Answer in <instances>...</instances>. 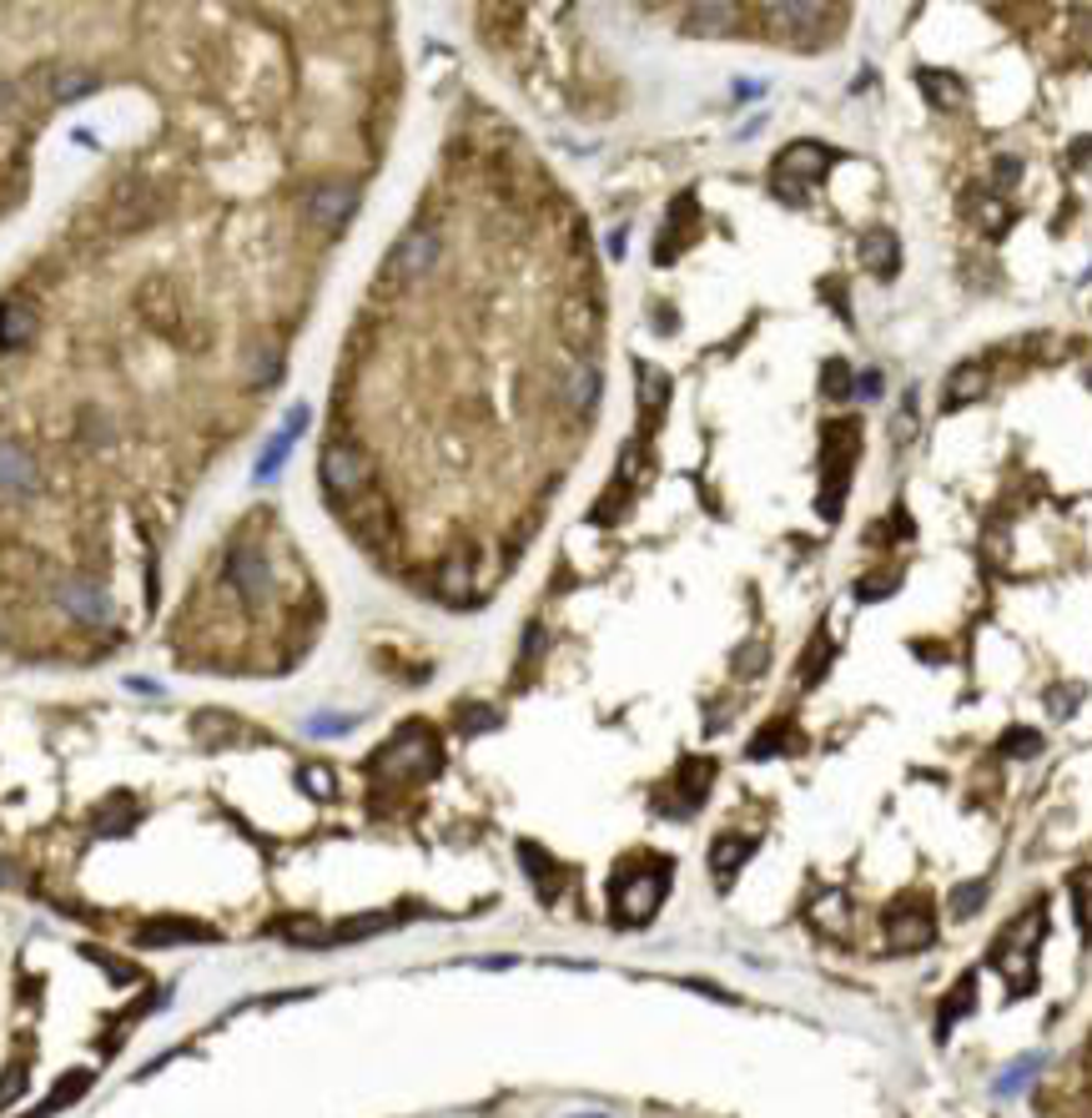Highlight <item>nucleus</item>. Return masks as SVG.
Segmentation results:
<instances>
[{
    "instance_id": "obj_1",
    "label": "nucleus",
    "mask_w": 1092,
    "mask_h": 1118,
    "mask_svg": "<svg viewBox=\"0 0 1092 1118\" xmlns=\"http://www.w3.org/2000/svg\"><path fill=\"white\" fill-rule=\"evenodd\" d=\"M856 448H861V428L856 424H831L821 439V463H825V489H821V520H836L846 499V484H851V463H856Z\"/></svg>"
},
{
    "instance_id": "obj_2",
    "label": "nucleus",
    "mask_w": 1092,
    "mask_h": 1118,
    "mask_svg": "<svg viewBox=\"0 0 1092 1118\" xmlns=\"http://www.w3.org/2000/svg\"><path fill=\"white\" fill-rule=\"evenodd\" d=\"M831 162H836V152H831V147H821V141H796V147H786V152L775 156V167H770V182H775V192L786 197V202H801L805 187H816Z\"/></svg>"
},
{
    "instance_id": "obj_3",
    "label": "nucleus",
    "mask_w": 1092,
    "mask_h": 1118,
    "mask_svg": "<svg viewBox=\"0 0 1092 1118\" xmlns=\"http://www.w3.org/2000/svg\"><path fill=\"white\" fill-rule=\"evenodd\" d=\"M378 772H383V776H403V781H413V776H433V772H439V746H433V735L423 731V726L403 731L393 746H383Z\"/></svg>"
},
{
    "instance_id": "obj_4",
    "label": "nucleus",
    "mask_w": 1092,
    "mask_h": 1118,
    "mask_svg": "<svg viewBox=\"0 0 1092 1118\" xmlns=\"http://www.w3.org/2000/svg\"><path fill=\"white\" fill-rule=\"evenodd\" d=\"M56 605L71 620H81V625H106V615H112V595L101 590L97 579H61Z\"/></svg>"
},
{
    "instance_id": "obj_5",
    "label": "nucleus",
    "mask_w": 1092,
    "mask_h": 1118,
    "mask_svg": "<svg viewBox=\"0 0 1092 1118\" xmlns=\"http://www.w3.org/2000/svg\"><path fill=\"white\" fill-rule=\"evenodd\" d=\"M323 484H327V494L332 499H347V494H358L368 484V459H363V448H353V444H332L323 454Z\"/></svg>"
},
{
    "instance_id": "obj_6",
    "label": "nucleus",
    "mask_w": 1092,
    "mask_h": 1118,
    "mask_svg": "<svg viewBox=\"0 0 1092 1118\" xmlns=\"http://www.w3.org/2000/svg\"><path fill=\"white\" fill-rule=\"evenodd\" d=\"M660 897H665V877H625L614 887V912L619 922H650Z\"/></svg>"
},
{
    "instance_id": "obj_7",
    "label": "nucleus",
    "mask_w": 1092,
    "mask_h": 1118,
    "mask_svg": "<svg viewBox=\"0 0 1092 1118\" xmlns=\"http://www.w3.org/2000/svg\"><path fill=\"white\" fill-rule=\"evenodd\" d=\"M886 937H891L897 952H921V947L937 937V917H932L926 907H891V917H886Z\"/></svg>"
},
{
    "instance_id": "obj_8",
    "label": "nucleus",
    "mask_w": 1092,
    "mask_h": 1118,
    "mask_svg": "<svg viewBox=\"0 0 1092 1118\" xmlns=\"http://www.w3.org/2000/svg\"><path fill=\"white\" fill-rule=\"evenodd\" d=\"M439 232H408L398 248H393V257H388V272L393 277H423V272H433V262H439Z\"/></svg>"
},
{
    "instance_id": "obj_9",
    "label": "nucleus",
    "mask_w": 1092,
    "mask_h": 1118,
    "mask_svg": "<svg viewBox=\"0 0 1092 1118\" xmlns=\"http://www.w3.org/2000/svg\"><path fill=\"white\" fill-rule=\"evenodd\" d=\"M36 338V308L25 298H5L0 303V353H20Z\"/></svg>"
},
{
    "instance_id": "obj_10",
    "label": "nucleus",
    "mask_w": 1092,
    "mask_h": 1118,
    "mask_svg": "<svg viewBox=\"0 0 1092 1118\" xmlns=\"http://www.w3.org/2000/svg\"><path fill=\"white\" fill-rule=\"evenodd\" d=\"M856 257H861V268H866V272H876V277H897V268H901L897 232H886V227L866 232L861 242H856Z\"/></svg>"
},
{
    "instance_id": "obj_11",
    "label": "nucleus",
    "mask_w": 1092,
    "mask_h": 1118,
    "mask_svg": "<svg viewBox=\"0 0 1092 1118\" xmlns=\"http://www.w3.org/2000/svg\"><path fill=\"white\" fill-rule=\"evenodd\" d=\"M353 207H358V192H353V187H343V182H338V187H318V192H312V202H307L312 222H318V227H327V232L343 227Z\"/></svg>"
},
{
    "instance_id": "obj_12",
    "label": "nucleus",
    "mask_w": 1092,
    "mask_h": 1118,
    "mask_svg": "<svg viewBox=\"0 0 1092 1118\" xmlns=\"http://www.w3.org/2000/svg\"><path fill=\"white\" fill-rule=\"evenodd\" d=\"M227 579L242 590V595H268V559L257 549H232L227 555Z\"/></svg>"
},
{
    "instance_id": "obj_13",
    "label": "nucleus",
    "mask_w": 1092,
    "mask_h": 1118,
    "mask_svg": "<svg viewBox=\"0 0 1092 1118\" xmlns=\"http://www.w3.org/2000/svg\"><path fill=\"white\" fill-rule=\"evenodd\" d=\"M595 393H599V368L590 363V358H579V363L564 373V404L575 408V413H584V408L595 404Z\"/></svg>"
},
{
    "instance_id": "obj_14",
    "label": "nucleus",
    "mask_w": 1092,
    "mask_h": 1118,
    "mask_svg": "<svg viewBox=\"0 0 1092 1118\" xmlns=\"http://www.w3.org/2000/svg\"><path fill=\"white\" fill-rule=\"evenodd\" d=\"M972 1003H977V972H967L952 993H946V1003H941V1018H937V1038H946L952 1028H957L961 1013H972Z\"/></svg>"
},
{
    "instance_id": "obj_15",
    "label": "nucleus",
    "mask_w": 1092,
    "mask_h": 1118,
    "mask_svg": "<svg viewBox=\"0 0 1092 1118\" xmlns=\"http://www.w3.org/2000/svg\"><path fill=\"white\" fill-rule=\"evenodd\" d=\"M750 851H755V836H720V842L710 847V867H715V877L726 882V877L746 862Z\"/></svg>"
},
{
    "instance_id": "obj_16",
    "label": "nucleus",
    "mask_w": 1092,
    "mask_h": 1118,
    "mask_svg": "<svg viewBox=\"0 0 1092 1118\" xmlns=\"http://www.w3.org/2000/svg\"><path fill=\"white\" fill-rule=\"evenodd\" d=\"M982 388H987V373L977 363H961L946 378V408H961V404H972V399H982Z\"/></svg>"
},
{
    "instance_id": "obj_17",
    "label": "nucleus",
    "mask_w": 1092,
    "mask_h": 1118,
    "mask_svg": "<svg viewBox=\"0 0 1092 1118\" xmlns=\"http://www.w3.org/2000/svg\"><path fill=\"white\" fill-rule=\"evenodd\" d=\"M921 91H926V97L937 101L941 112H952V106H961V97H967V91H961V81L952 77V71H921Z\"/></svg>"
},
{
    "instance_id": "obj_18",
    "label": "nucleus",
    "mask_w": 1092,
    "mask_h": 1118,
    "mask_svg": "<svg viewBox=\"0 0 1092 1118\" xmlns=\"http://www.w3.org/2000/svg\"><path fill=\"white\" fill-rule=\"evenodd\" d=\"M97 86L91 71H51V101H76Z\"/></svg>"
},
{
    "instance_id": "obj_19",
    "label": "nucleus",
    "mask_w": 1092,
    "mask_h": 1118,
    "mask_svg": "<svg viewBox=\"0 0 1092 1118\" xmlns=\"http://www.w3.org/2000/svg\"><path fill=\"white\" fill-rule=\"evenodd\" d=\"M595 328H599V318H595V308H590V303H569V308H564V338H575V343H590V338H595Z\"/></svg>"
},
{
    "instance_id": "obj_20",
    "label": "nucleus",
    "mask_w": 1092,
    "mask_h": 1118,
    "mask_svg": "<svg viewBox=\"0 0 1092 1118\" xmlns=\"http://www.w3.org/2000/svg\"><path fill=\"white\" fill-rule=\"evenodd\" d=\"M821 388H825V399H851V393H856V373H851L841 358H831V363L821 368Z\"/></svg>"
},
{
    "instance_id": "obj_21",
    "label": "nucleus",
    "mask_w": 1092,
    "mask_h": 1118,
    "mask_svg": "<svg viewBox=\"0 0 1092 1118\" xmlns=\"http://www.w3.org/2000/svg\"><path fill=\"white\" fill-rule=\"evenodd\" d=\"M297 428H303V413H292V424H288V434L277 439V444H268V454H262V463H257V479H272V469L288 459V448H292V439H297Z\"/></svg>"
},
{
    "instance_id": "obj_22",
    "label": "nucleus",
    "mask_w": 1092,
    "mask_h": 1118,
    "mask_svg": "<svg viewBox=\"0 0 1092 1118\" xmlns=\"http://www.w3.org/2000/svg\"><path fill=\"white\" fill-rule=\"evenodd\" d=\"M775 26H816L825 16V5H770L766 11Z\"/></svg>"
},
{
    "instance_id": "obj_23",
    "label": "nucleus",
    "mask_w": 1092,
    "mask_h": 1118,
    "mask_svg": "<svg viewBox=\"0 0 1092 1118\" xmlns=\"http://www.w3.org/2000/svg\"><path fill=\"white\" fill-rule=\"evenodd\" d=\"M982 902H987V882H961V887H952V917H972Z\"/></svg>"
},
{
    "instance_id": "obj_24",
    "label": "nucleus",
    "mask_w": 1092,
    "mask_h": 1118,
    "mask_svg": "<svg viewBox=\"0 0 1092 1118\" xmlns=\"http://www.w3.org/2000/svg\"><path fill=\"white\" fill-rule=\"evenodd\" d=\"M786 735H790L786 721H781V726H766V731H761L755 741H750V756H755V761H766L770 751H781V746H786Z\"/></svg>"
},
{
    "instance_id": "obj_25",
    "label": "nucleus",
    "mask_w": 1092,
    "mask_h": 1118,
    "mask_svg": "<svg viewBox=\"0 0 1092 1118\" xmlns=\"http://www.w3.org/2000/svg\"><path fill=\"white\" fill-rule=\"evenodd\" d=\"M891 439H897V444H911V439H917V399H911V393L901 399V413H897V424H891Z\"/></svg>"
},
{
    "instance_id": "obj_26",
    "label": "nucleus",
    "mask_w": 1092,
    "mask_h": 1118,
    "mask_svg": "<svg viewBox=\"0 0 1092 1118\" xmlns=\"http://www.w3.org/2000/svg\"><path fill=\"white\" fill-rule=\"evenodd\" d=\"M176 937H211L207 927H192V922H182V927H147L141 932V943H176Z\"/></svg>"
},
{
    "instance_id": "obj_27",
    "label": "nucleus",
    "mask_w": 1092,
    "mask_h": 1118,
    "mask_svg": "<svg viewBox=\"0 0 1092 1118\" xmlns=\"http://www.w3.org/2000/svg\"><path fill=\"white\" fill-rule=\"evenodd\" d=\"M1042 751V735L1037 731H1007L1002 735V756H1037Z\"/></svg>"
},
{
    "instance_id": "obj_28",
    "label": "nucleus",
    "mask_w": 1092,
    "mask_h": 1118,
    "mask_svg": "<svg viewBox=\"0 0 1092 1118\" xmlns=\"http://www.w3.org/2000/svg\"><path fill=\"white\" fill-rule=\"evenodd\" d=\"M1037 1068H1042V1058H1022V1063H1012V1068H1007V1073H1002V1083H996V1094H1017V1088H1022V1083H1027V1073H1037Z\"/></svg>"
},
{
    "instance_id": "obj_29",
    "label": "nucleus",
    "mask_w": 1092,
    "mask_h": 1118,
    "mask_svg": "<svg viewBox=\"0 0 1092 1118\" xmlns=\"http://www.w3.org/2000/svg\"><path fill=\"white\" fill-rule=\"evenodd\" d=\"M766 671V645H761V640H750L746 650H740V656H735V675H761Z\"/></svg>"
},
{
    "instance_id": "obj_30",
    "label": "nucleus",
    "mask_w": 1092,
    "mask_h": 1118,
    "mask_svg": "<svg viewBox=\"0 0 1092 1118\" xmlns=\"http://www.w3.org/2000/svg\"><path fill=\"white\" fill-rule=\"evenodd\" d=\"M841 912H846V897H841V892H831V897H825V902L816 907V922L831 927V932H841V927H846Z\"/></svg>"
},
{
    "instance_id": "obj_31",
    "label": "nucleus",
    "mask_w": 1092,
    "mask_h": 1118,
    "mask_svg": "<svg viewBox=\"0 0 1092 1118\" xmlns=\"http://www.w3.org/2000/svg\"><path fill=\"white\" fill-rule=\"evenodd\" d=\"M639 384H645V404H650V408L665 404V388H670V384H665V373H654V368H639Z\"/></svg>"
},
{
    "instance_id": "obj_32",
    "label": "nucleus",
    "mask_w": 1092,
    "mask_h": 1118,
    "mask_svg": "<svg viewBox=\"0 0 1092 1118\" xmlns=\"http://www.w3.org/2000/svg\"><path fill=\"white\" fill-rule=\"evenodd\" d=\"M730 20H735L730 5H700V11H690V31L695 26H730Z\"/></svg>"
},
{
    "instance_id": "obj_33",
    "label": "nucleus",
    "mask_w": 1092,
    "mask_h": 1118,
    "mask_svg": "<svg viewBox=\"0 0 1092 1118\" xmlns=\"http://www.w3.org/2000/svg\"><path fill=\"white\" fill-rule=\"evenodd\" d=\"M891 590H897V579H891V575H866L861 585H856V595H861V599H886Z\"/></svg>"
},
{
    "instance_id": "obj_34",
    "label": "nucleus",
    "mask_w": 1092,
    "mask_h": 1118,
    "mask_svg": "<svg viewBox=\"0 0 1092 1118\" xmlns=\"http://www.w3.org/2000/svg\"><path fill=\"white\" fill-rule=\"evenodd\" d=\"M303 786L318 791V796H332V786H338V781H332V772H327V766H307V772H303Z\"/></svg>"
},
{
    "instance_id": "obj_35",
    "label": "nucleus",
    "mask_w": 1092,
    "mask_h": 1118,
    "mask_svg": "<svg viewBox=\"0 0 1092 1118\" xmlns=\"http://www.w3.org/2000/svg\"><path fill=\"white\" fill-rule=\"evenodd\" d=\"M443 590H448V595H463V590H468V570H463V559L443 564Z\"/></svg>"
},
{
    "instance_id": "obj_36",
    "label": "nucleus",
    "mask_w": 1092,
    "mask_h": 1118,
    "mask_svg": "<svg viewBox=\"0 0 1092 1118\" xmlns=\"http://www.w3.org/2000/svg\"><path fill=\"white\" fill-rule=\"evenodd\" d=\"M518 857H524L529 867H539V862H544V851H539V847H518ZM539 887H544V897H554V882H549V877H539Z\"/></svg>"
},
{
    "instance_id": "obj_37",
    "label": "nucleus",
    "mask_w": 1092,
    "mask_h": 1118,
    "mask_svg": "<svg viewBox=\"0 0 1092 1118\" xmlns=\"http://www.w3.org/2000/svg\"><path fill=\"white\" fill-rule=\"evenodd\" d=\"M856 388H861V399H882V373H876V368H866L861 378H856Z\"/></svg>"
},
{
    "instance_id": "obj_38",
    "label": "nucleus",
    "mask_w": 1092,
    "mask_h": 1118,
    "mask_svg": "<svg viewBox=\"0 0 1092 1118\" xmlns=\"http://www.w3.org/2000/svg\"><path fill=\"white\" fill-rule=\"evenodd\" d=\"M1077 912H1082V927L1092 932V892L1088 887H1077Z\"/></svg>"
},
{
    "instance_id": "obj_39",
    "label": "nucleus",
    "mask_w": 1092,
    "mask_h": 1118,
    "mask_svg": "<svg viewBox=\"0 0 1092 1118\" xmlns=\"http://www.w3.org/2000/svg\"><path fill=\"white\" fill-rule=\"evenodd\" d=\"M590 1118H599V1114H590Z\"/></svg>"
}]
</instances>
